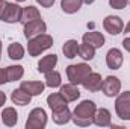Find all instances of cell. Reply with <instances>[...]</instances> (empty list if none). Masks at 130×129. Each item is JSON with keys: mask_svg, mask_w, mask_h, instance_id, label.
<instances>
[{"mask_svg": "<svg viewBox=\"0 0 130 129\" xmlns=\"http://www.w3.org/2000/svg\"><path fill=\"white\" fill-rule=\"evenodd\" d=\"M115 112L121 120H130V91L120 93L117 96Z\"/></svg>", "mask_w": 130, "mask_h": 129, "instance_id": "obj_6", "label": "cell"}, {"mask_svg": "<svg viewBox=\"0 0 130 129\" xmlns=\"http://www.w3.org/2000/svg\"><path fill=\"white\" fill-rule=\"evenodd\" d=\"M124 62V56L121 53L120 49H110L107 53H106V65L110 68V70H118Z\"/></svg>", "mask_w": 130, "mask_h": 129, "instance_id": "obj_11", "label": "cell"}, {"mask_svg": "<svg viewBox=\"0 0 130 129\" xmlns=\"http://www.w3.org/2000/svg\"><path fill=\"white\" fill-rule=\"evenodd\" d=\"M8 56L12 61H20L24 58V47L20 43H11L8 47Z\"/></svg>", "mask_w": 130, "mask_h": 129, "instance_id": "obj_23", "label": "cell"}, {"mask_svg": "<svg viewBox=\"0 0 130 129\" xmlns=\"http://www.w3.org/2000/svg\"><path fill=\"white\" fill-rule=\"evenodd\" d=\"M0 56H2V41H0Z\"/></svg>", "mask_w": 130, "mask_h": 129, "instance_id": "obj_35", "label": "cell"}, {"mask_svg": "<svg viewBox=\"0 0 130 129\" xmlns=\"http://www.w3.org/2000/svg\"><path fill=\"white\" fill-rule=\"evenodd\" d=\"M95 0H83V3H86V5H91V3H94Z\"/></svg>", "mask_w": 130, "mask_h": 129, "instance_id": "obj_34", "label": "cell"}, {"mask_svg": "<svg viewBox=\"0 0 130 129\" xmlns=\"http://www.w3.org/2000/svg\"><path fill=\"white\" fill-rule=\"evenodd\" d=\"M2 122H3V125L8 126V128L15 126L17 122H18V114H17L15 108H12V106L5 108V109L2 111Z\"/></svg>", "mask_w": 130, "mask_h": 129, "instance_id": "obj_19", "label": "cell"}, {"mask_svg": "<svg viewBox=\"0 0 130 129\" xmlns=\"http://www.w3.org/2000/svg\"><path fill=\"white\" fill-rule=\"evenodd\" d=\"M123 47H124V49L130 53V36H127V38H124V40H123Z\"/></svg>", "mask_w": 130, "mask_h": 129, "instance_id": "obj_31", "label": "cell"}, {"mask_svg": "<svg viewBox=\"0 0 130 129\" xmlns=\"http://www.w3.org/2000/svg\"><path fill=\"white\" fill-rule=\"evenodd\" d=\"M27 41H29L27 52H29L30 56H38V55H41L42 52L48 50L53 46V38L50 35H47V33H41V35H38L35 38H30Z\"/></svg>", "mask_w": 130, "mask_h": 129, "instance_id": "obj_3", "label": "cell"}, {"mask_svg": "<svg viewBox=\"0 0 130 129\" xmlns=\"http://www.w3.org/2000/svg\"><path fill=\"white\" fill-rule=\"evenodd\" d=\"M5 82H8V76H6V68H0V85H3Z\"/></svg>", "mask_w": 130, "mask_h": 129, "instance_id": "obj_30", "label": "cell"}, {"mask_svg": "<svg viewBox=\"0 0 130 129\" xmlns=\"http://www.w3.org/2000/svg\"><path fill=\"white\" fill-rule=\"evenodd\" d=\"M20 2H26V0H17V3H20Z\"/></svg>", "mask_w": 130, "mask_h": 129, "instance_id": "obj_36", "label": "cell"}, {"mask_svg": "<svg viewBox=\"0 0 130 129\" xmlns=\"http://www.w3.org/2000/svg\"><path fill=\"white\" fill-rule=\"evenodd\" d=\"M83 0H61V8L65 14H76L80 11Z\"/></svg>", "mask_w": 130, "mask_h": 129, "instance_id": "obj_22", "label": "cell"}, {"mask_svg": "<svg viewBox=\"0 0 130 129\" xmlns=\"http://www.w3.org/2000/svg\"><path fill=\"white\" fill-rule=\"evenodd\" d=\"M39 18H41V14H39V11H38L35 6H26V8H23L20 23L24 26V24L33 21V20H39Z\"/></svg>", "mask_w": 130, "mask_h": 129, "instance_id": "obj_20", "label": "cell"}, {"mask_svg": "<svg viewBox=\"0 0 130 129\" xmlns=\"http://www.w3.org/2000/svg\"><path fill=\"white\" fill-rule=\"evenodd\" d=\"M127 3H129V0H109V5L113 9H123L127 6Z\"/></svg>", "mask_w": 130, "mask_h": 129, "instance_id": "obj_28", "label": "cell"}, {"mask_svg": "<svg viewBox=\"0 0 130 129\" xmlns=\"http://www.w3.org/2000/svg\"><path fill=\"white\" fill-rule=\"evenodd\" d=\"M21 90H24L26 93H29L30 96H39L42 94L44 88H45V84L39 82V81H23L21 85H20Z\"/></svg>", "mask_w": 130, "mask_h": 129, "instance_id": "obj_13", "label": "cell"}, {"mask_svg": "<svg viewBox=\"0 0 130 129\" xmlns=\"http://www.w3.org/2000/svg\"><path fill=\"white\" fill-rule=\"evenodd\" d=\"M56 64H58V55H55V53L47 55V56H44V58L39 59V62H38V71L45 74L47 71L53 70L56 67Z\"/></svg>", "mask_w": 130, "mask_h": 129, "instance_id": "obj_16", "label": "cell"}, {"mask_svg": "<svg viewBox=\"0 0 130 129\" xmlns=\"http://www.w3.org/2000/svg\"><path fill=\"white\" fill-rule=\"evenodd\" d=\"M5 103H6V94H5L3 91H0V108H2Z\"/></svg>", "mask_w": 130, "mask_h": 129, "instance_id": "obj_32", "label": "cell"}, {"mask_svg": "<svg viewBox=\"0 0 130 129\" xmlns=\"http://www.w3.org/2000/svg\"><path fill=\"white\" fill-rule=\"evenodd\" d=\"M38 5H41L42 8H52L55 5V0H36Z\"/></svg>", "mask_w": 130, "mask_h": 129, "instance_id": "obj_29", "label": "cell"}, {"mask_svg": "<svg viewBox=\"0 0 130 129\" xmlns=\"http://www.w3.org/2000/svg\"><path fill=\"white\" fill-rule=\"evenodd\" d=\"M24 74V68L21 65H9L6 67V76H8V82H15L20 81Z\"/></svg>", "mask_w": 130, "mask_h": 129, "instance_id": "obj_26", "label": "cell"}, {"mask_svg": "<svg viewBox=\"0 0 130 129\" xmlns=\"http://www.w3.org/2000/svg\"><path fill=\"white\" fill-rule=\"evenodd\" d=\"M101 91L104 93V96L107 97L118 96L120 91H121V81L118 78H115V76H107L106 79H103Z\"/></svg>", "mask_w": 130, "mask_h": 129, "instance_id": "obj_8", "label": "cell"}, {"mask_svg": "<svg viewBox=\"0 0 130 129\" xmlns=\"http://www.w3.org/2000/svg\"><path fill=\"white\" fill-rule=\"evenodd\" d=\"M91 71H92L91 67L88 64H85V62H82V64H71L67 67V78H68V81L71 84L79 85V84H82V81Z\"/></svg>", "mask_w": 130, "mask_h": 129, "instance_id": "obj_4", "label": "cell"}, {"mask_svg": "<svg viewBox=\"0 0 130 129\" xmlns=\"http://www.w3.org/2000/svg\"><path fill=\"white\" fill-rule=\"evenodd\" d=\"M45 85L48 88H58L62 85V78H61V73L56 71V70H50L45 73Z\"/></svg>", "mask_w": 130, "mask_h": 129, "instance_id": "obj_24", "label": "cell"}, {"mask_svg": "<svg viewBox=\"0 0 130 129\" xmlns=\"http://www.w3.org/2000/svg\"><path fill=\"white\" fill-rule=\"evenodd\" d=\"M64 99L70 103V102H76L79 97H80V90L76 84H65V85H61V91H59Z\"/></svg>", "mask_w": 130, "mask_h": 129, "instance_id": "obj_14", "label": "cell"}, {"mask_svg": "<svg viewBox=\"0 0 130 129\" xmlns=\"http://www.w3.org/2000/svg\"><path fill=\"white\" fill-rule=\"evenodd\" d=\"M82 85L85 90L91 91V93H95V91H100L101 90V85H103V79L98 73H94L91 71L83 81H82Z\"/></svg>", "mask_w": 130, "mask_h": 129, "instance_id": "obj_10", "label": "cell"}, {"mask_svg": "<svg viewBox=\"0 0 130 129\" xmlns=\"http://www.w3.org/2000/svg\"><path fill=\"white\" fill-rule=\"evenodd\" d=\"M103 28H104L106 32L110 33V35H118V33L123 32L124 23H123V20L118 15H107L103 20Z\"/></svg>", "mask_w": 130, "mask_h": 129, "instance_id": "obj_9", "label": "cell"}, {"mask_svg": "<svg viewBox=\"0 0 130 129\" xmlns=\"http://www.w3.org/2000/svg\"><path fill=\"white\" fill-rule=\"evenodd\" d=\"M82 41L83 43H86V44H89V46H92L94 49H100V47H103L104 46V35L101 32H97V31H92V32H86L83 33V36H82Z\"/></svg>", "mask_w": 130, "mask_h": 129, "instance_id": "obj_12", "label": "cell"}, {"mask_svg": "<svg viewBox=\"0 0 130 129\" xmlns=\"http://www.w3.org/2000/svg\"><path fill=\"white\" fill-rule=\"evenodd\" d=\"M79 46H80V44H79L76 40H68V41H65L64 47H62V52H64L65 58H68V59L76 58L77 53H79Z\"/></svg>", "mask_w": 130, "mask_h": 129, "instance_id": "obj_25", "label": "cell"}, {"mask_svg": "<svg viewBox=\"0 0 130 129\" xmlns=\"http://www.w3.org/2000/svg\"><path fill=\"white\" fill-rule=\"evenodd\" d=\"M47 32V24L44 23L42 18L39 20H33L30 23L24 24V29H23V33H24V38L26 40H30V38H35L41 33Z\"/></svg>", "mask_w": 130, "mask_h": 129, "instance_id": "obj_7", "label": "cell"}, {"mask_svg": "<svg viewBox=\"0 0 130 129\" xmlns=\"http://www.w3.org/2000/svg\"><path fill=\"white\" fill-rule=\"evenodd\" d=\"M79 56H80L82 59H85V61H91V59L95 56V49H94L92 46L86 44V43H82V44L79 46Z\"/></svg>", "mask_w": 130, "mask_h": 129, "instance_id": "obj_27", "label": "cell"}, {"mask_svg": "<svg viewBox=\"0 0 130 129\" xmlns=\"http://www.w3.org/2000/svg\"><path fill=\"white\" fill-rule=\"evenodd\" d=\"M11 100L14 105H18V106H26L32 102V96L29 93H26L24 90L18 88V90H14L12 94H11Z\"/></svg>", "mask_w": 130, "mask_h": 129, "instance_id": "obj_18", "label": "cell"}, {"mask_svg": "<svg viewBox=\"0 0 130 129\" xmlns=\"http://www.w3.org/2000/svg\"><path fill=\"white\" fill-rule=\"evenodd\" d=\"M71 115H73V112L68 109V106H64V108L52 111V117H53V122L56 125H67L71 120Z\"/></svg>", "mask_w": 130, "mask_h": 129, "instance_id": "obj_17", "label": "cell"}, {"mask_svg": "<svg viewBox=\"0 0 130 129\" xmlns=\"http://www.w3.org/2000/svg\"><path fill=\"white\" fill-rule=\"evenodd\" d=\"M123 31H124V33H130V21L127 23V26H126V28H124Z\"/></svg>", "mask_w": 130, "mask_h": 129, "instance_id": "obj_33", "label": "cell"}, {"mask_svg": "<svg viewBox=\"0 0 130 129\" xmlns=\"http://www.w3.org/2000/svg\"><path fill=\"white\" fill-rule=\"evenodd\" d=\"M95 112H97V105L92 100H83L79 105H76L73 115H71V120L74 122L76 126L86 128V126H91L94 123Z\"/></svg>", "mask_w": 130, "mask_h": 129, "instance_id": "obj_1", "label": "cell"}, {"mask_svg": "<svg viewBox=\"0 0 130 129\" xmlns=\"http://www.w3.org/2000/svg\"><path fill=\"white\" fill-rule=\"evenodd\" d=\"M47 105L53 111V109H59V108L68 106V102L64 99V96L61 93H52L50 96L47 97Z\"/></svg>", "mask_w": 130, "mask_h": 129, "instance_id": "obj_21", "label": "cell"}, {"mask_svg": "<svg viewBox=\"0 0 130 129\" xmlns=\"http://www.w3.org/2000/svg\"><path fill=\"white\" fill-rule=\"evenodd\" d=\"M94 125H97L100 128H109L112 126V115H110V111L106 109V108H97V112H95V117H94Z\"/></svg>", "mask_w": 130, "mask_h": 129, "instance_id": "obj_15", "label": "cell"}, {"mask_svg": "<svg viewBox=\"0 0 130 129\" xmlns=\"http://www.w3.org/2000/svg\"><path fill=\"white\" fill-rule=\"evenodd\" d=\"M23 8L18 3H11L6 0H0V20L5 23H17L21 18Z\"/></svg>", "mask_w": 130, "mask_h": 129, "instance_id": "obj_2", "label": "cell"}, {"mask_svg": "<svg viewBox=\"0 0 130 129\" xmlns=\"http://www.w3.org/2000/svg\"><path fill=\"white\" fill-rule=\"evenodd\" d=\"M47 126V112L42 108H33L26 120V129H44Z\"/></svg>", "mask_w": 130, "mask_h": 129, "instance_id": "obj_5", "label": "cell"}]
</instances>
